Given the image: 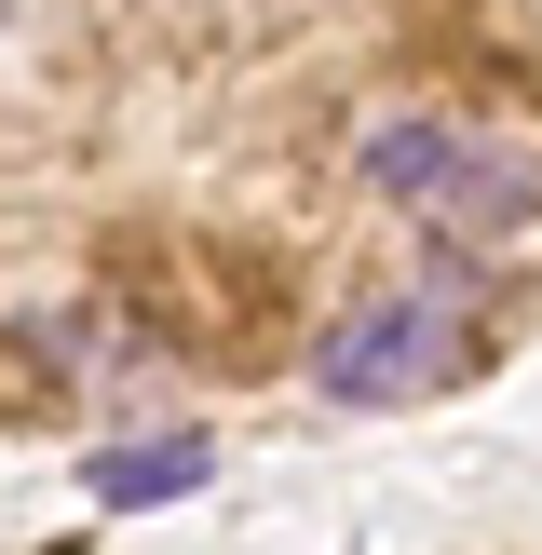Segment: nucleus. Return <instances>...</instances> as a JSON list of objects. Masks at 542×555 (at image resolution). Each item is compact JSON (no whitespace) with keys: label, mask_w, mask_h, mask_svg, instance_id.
<instances>
[{"label":"nucleus","mask_w":542,"mask_h":555,"mask_svg":"<svg viewBox=\"0 0 542 555\" xmlns=\"http://www.w3.org/2000/svg\"><path fill=\"white\" fill-rule=\"evenodd\" d=\"M448 163H461V122H434V108H393V122H366V190H379V204H406V217H421L434 190H448Z\"/></svg>","instance_id":"2"},{"label":"nucleus","mask_w":542,"mask_h":555,"mask_svg":"<svg viewBox=\"0 0 542 555\" xmlns=\"http://www.w3.org/2000/svg\"><path fill=\"white\" fill-rule=\"evenodd\" d=\"M461 271H434V285H393V298H352L339 325L312 339V393L325 406H406L434 393V379L461 366Z\"/></svg>","instance_id":"1"},{"label":"nucleus","mask_w":542,"mask_h":555,"mask_svg":"<svg viewBox=\"0 0 542 555\" xmlns=\"http://www.w3.org/2000/svg\"><path fill=\"white\" fill-rule=\"evenodd\" d=\"M529 204H542V190H529V163H515V150H475V135H461V163H448V190H434V231H529Z\"/></svg>","instance_id":"3"},{"label":"nucleus","mask_w":542,"mask_h":555,"mask_svg":"<svg viewBox=\"0 0 542 555\" xmlns=\"http://www.w3.org/2000/svg\"><path fill=\"white\" fill-rule=\"evenodd\" d=\"M204 475H217L204 434H163V448H108V461H95V502H108V515H136V502H190Z\"/></svg>","instance_id":"4"}]
</instances>
